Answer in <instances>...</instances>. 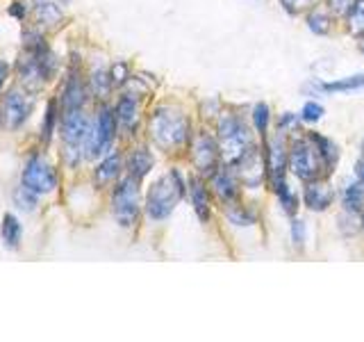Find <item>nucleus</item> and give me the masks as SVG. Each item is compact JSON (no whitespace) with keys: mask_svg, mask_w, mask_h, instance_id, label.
Here are the masks:
<instances>
[{"mask_svg":"<svg viewBox=\"0 0 364 342\" xmlns=\"http://www.w3.org/2000/svg\"><path fill=\"white\" fill-rule=\"evenodd\" d=\"M196 128L193 114L178 100H157L148 105L144 137L157 153L171 160L187 157V148Z\"/></svg>","mask_w":364,"mask_h":342,"instance_id":"f257e3e1","label":"nucleus"},{"mask_svg":"<svg viewBox=\"0 0 364 342\" xmlns=\"http://www.w3.org/2000/svg\"><path fill=\"white\" fill-rule=\"evenodd\" d=\"M278 3L289 16H303L305 11H310L312 7H316L321 0H278Z\"/></svg>","mask_w":364,"mask_h":342,"instance_id":"4c0bfd02","label":"nucleus"},{"mask_svg":"<svg viewBox=\"0 0 364 342\" xmlns=\"http://www.w3.org/2000/svg\"><path fill=\"white\" fill-rule=\"evenodd\" d=\"M91 125L89 110H71L62 112L60 130H57V162L62 165L64 174L77 176L87 165L85 157V140Z\"/></svg>","mask_w":364,"mask_h":342,"instance_id":"7ed1b4c3","label":"nucleus"},{"mask_svg":"<svg viewBox=\"0 0 364 342\" xmlns=\"http://www.w3.org/2000/svg\"><path fill=\"white\" fill-rule=\"evenodd\" d=\"M364 89V71L335 78V80H310L303 85V91L307 96H333V94H350V91Z\"/></svg>","mask_w":364,"mask_h":342,"instance_id":"412c9836","label":"nucleus"},{"mask_svg":"<svg viewBox=\"0 0 364 342\" xmlns=\"http://www.w3.org/2000/svg\"><path fill=\"white\" fill-rule=\"evenodd\" d=\"M289 242L296 254H301V251H305V247H307V224L299 214L289 219Z\"/></svg>","mask_w":364,"mask_h":342,"instance_id":"72a5a7b5","label":"nucleus"},{"mask_svg":"<svg viewBox=\"0 0 364 342\" xmlns=\"http://www.w3.org/2000/svg\"><path fill=\"white\" fill-rule=\"evenodd\" d=\"M267 190L273 194V199H276L280 212H282L284 217H289V219H291V217L299 214V210L303 208L301 194L289 185V176H287V178L269 180V182H267Z\"/></svg>","mask_w":364,"mask_h":342,"instance_id":"393cba45","label":"nucleus"},{"mask_svg":"<svg viewBox=\"0 0 364 342\" xmlns=\"http://www.w3.org/2000/svg\"><path fill=\"white\" fill-rule=\"evenodd\" d=\"M360 155H364V137H362V142H360Z\"/></svg>","mask_w":364,"mask_h":342,"instance_id":"c03bdc74","label":"nucleus"},{"mask_svg":"<svg viewBox=\"0 0 364 342\" xmlns=\"http://www.w3.org/2000/svg\"><path fill=\"white\" fill-rule=\"evenodd\" d=\"M339 23L344 26V32L350 34L353 39L364 37V0H353L348 9L344 11V16L339 19Z\"/></svg>","mask_w":364,"mask_h":342,"instance_id":"2f4dec72","label":"nucleus"},{"mask_svg":"<svg viewBox=\"0 0 364 342\" xmlns=\"http://www.w3.org/2000/svg\"><path fill=\"white\" fill-rule=\"evenodd\" d=\"M185 160L191 167V174H196L205 180H210L216 174V169L223 165L221 146L210 123H198L196 133L191 137V144L187 148Z\"/></svg>","mask_w":364,"mask_h":342,"instance_id":"9d476101","label":"nucleus"},{"mask_svg":"<svg viewBox=\"0 0 364 342\" xmlns=\"http://www.w3.org/2000/svg\"><path fill=\"white\" fill-rule=\"evenodd\" d=\"M216 140L221 146V157L225 165H235L246 151H250L257 142H262L253 130L250 121L235 108H223L221 114L212 123Z\"/></svg>","mask_w":364,"mask_h":342,"instance_id":"20e7f679","label":"nucleus"},{"mask_svg":"<svg viewBox=\"0 0 364 342\" xmlns=\"http://www.w3.org/2000/svg\"><path fill=\"white\" fill-rule=\"evenodd\" d=\"M60 3H62L64 7H68V5H71V3H73V0H60Z\"/></svg>","mask_w":364,"mask_h":342,"instance_id":"a18cd8bd","label":"nucleus"},{"mask_svg":"<svg viewBox=\"0 0 364 342\" xmlns=\"http://www.w3.org/2000/svg\"><path fill=\"white\" fill-rule=\"evenodd\" d=\"M353 174H355V178L364 185V155H360L355 160V165H353Z\"/></svg>","mask_w":364,"mask_h":342,"instance_id":"a19ab883","label":"nucleus"},{"mask_svg":"<svg viewBox=\"0 0 364 342\" xmlns=\"http://www.w3.org/2000/svg\"><path fill=\"white\" fill-rule=\"evenodd\" d=\"M148 100L151 98L139 94V91L130 89V87L117 91V96L112 98V108H114L117 123H119L121 144H130V142L141 140L144 137Z\"/></svg>","mask_w":364,"mask_h":342,"instance_id":"1a4fd4ad","label":"nucleus"},{"mask_svg":"<svg viewBox=\"0 0 364 342\" xmlns=\"http://www.w3.org/2000/svg\"><path fill=\"white\" fill-rule=\"evenodd\" d=\"M18 182L21 185H26L28 190L37 192L39 197L48 199V197H55V194L62 192L64 169L57 160L50 157L48 148H41L37 144L23 155Z\"/></svg>","mask_w":364,"mask_h":342,"instance_id":"39448f33","label":"nucleus"},{"mask_svg":"<svg viewBox=\"0 0 364 342\" xmlns=\"http://www.w3.org/2000/svg\"><path fill=\"white\" fill-rule=\"evenodd\" d=\"M5 11H7V16L11 21L26 26V23H30V16H32V3H30V0H9Z\"/></svg>","mask_w":364,"mask_h":342,"instance_id":"f704fd0d","label":"nucleus"},{"mask_svg":"<svg viewBox=\"0 0 364 342\" xmlns=\"http://www.w3.org/2000/svg\"><path fill=\"white\" fill-rule=\"evenodd\" d=\"M125 146V174L136 178L139 182H146V178H151V174L157 167V155L151 142L141 137V140H134Z\"/></svg>","mask_w":364,"mask_h":342,"instance_id":"f3484780","label":"nucleus"},{"mask_svg":"<svg viewBox=\"0 0 364 342\" xmlns=\"http://www.w3.org/2000/svg\"><path fill=\"white\" fill-rule=\"evenodd\" d=\"M85 76L94 103H105L114 98V85L109 78V60L102 53H91L85 57Z\"/></svg>","mask_w":364,"mask_h":342,"instance_id":"dca6fc26","label":"nucleus"},{"mask_svg":"<svg viewBox=\"0 0 364 342\" xmlns=\"http://www.w3.org/2000/svg\"><path fill=\"white\" fill-rule=\"evenodd\" d=\"M134 76V68L128 60H109V78L114 91H121L130 85V80Z\"/></svg>","mask_w":364,"mask_h":342,"instance_id":"473e14b6","label":"nucleus"},{"mask_svg":"<svg viewBox=\"0 0 364 342\" xmlns=\"http://www.w3.org/2000/svg\"><path fill=\"white\" fill-rule=\"evenodd\" d=\"M358 222H360V235L364 237V212H362V214L358 217Z\"/></svg>","mask_w":364,"mask_h":342,"instance_id":"79ce46f5","label":"nucleus"},{"mask_svg":"<svg viewBox=\"0 0 364 342\" xmlns=\"http://www.w3.org/2000/svg\"><path fill=\"white\" fill-rule=\"evenodd\" d=\"M350 3H353V0H326V7H328L330 11H333V14H335L337 19H341Z\"/></svg>","mask_w":364,"mask_h":342,"instance_id":"ea45409f","label":"nucleus"},{"mask_svg":"<svg viewBox=\"0 0 364 342\" xmlns=\"http://www.w3.org/2000/svg\"><path fill=\"white\" fill-rule=\"evenodd\" d=\"M121 144L117 114H114L112 100L94 103V112H91V125L85 140V157L87 165L96 162L100 155L109 153L114 146Z\"/></svg>","mask_w":364,"mask_h":342,"instance_id":"6e6552de","label":"nucleus"},{"mask_svg":"<svg viewBox=\"0 0 364 342\" xmlns=\"http://www.w3.org/2000/svg\"><path fill=\"white\" fill-rule=\"evenodd\" d=\"M210 182V190L214 194V201H216V208H223V205H230L239 199L246 197L242 180H239L237 171L232 165H221L216 169V174L208 180Z\"/></svg>","mask_w":364,"mask_h":342,"instance_id":"a211bd4d","label":"nucleus"},{"mask_svg":"<svg viewBox=\"0 0 364 342\" xmlns=\"http://www.w3.org/2000/svg\"><path fill=\"white\" fill-rule=\"evenodd\" d=\"M37 112V96L26 91L21 85L11 83V87L0 98V114H3V130L16 135L26 130V125L32 121Z\"/></svg>","mask_w":364,"mask_h":342,"instance_id":"f8f14e48","label":"nucleus"},{"mask_svg":"<svg viewBox=\"0 0 364 342\" xmlns=\"http://www.w3.org/2000/svg\"><path fill=\"white\" fill-rule=\"evenodd\" d=\"M9 203L18 214H37L43 205V197H39L37 192H32L18 182V185L9 194Z\"/></svg>","mask_w":364,"mask_h":342,"instance_id":"c85d7f7f","label":"nucleus"},{"mask_svg":"<svg viewBox=\"0 0 364 342\" xmlns=\"http://www.w3.org/2000/svg\"><path fill=\"white\" fill-rule=\"evenodd\" d=\"M123 174H125V146L119 144L109 153L100 155L96 162H91L89 182L98 194H107Z\"/></svg>","mask_w":364,"mask_h":342,"instance_id":"4468645a","label":"nucleus"},{"mask_svg":"<svg viewBox=\"0 0 364 342\" xmlns=\"http://www.w3.org/2000/svg\"><path fill=\"white\" fill-rule=\"evenodd\" d=\"M30 23L48 34L60 32L66 26V7L60 0H41V3H34Z\"/></svg>","mask_w":364,"mask_h":342,"instance_id":"5701e85b","label":"nucleus"},{"mask_svg":"<svg viewBox=\"0 0 364 342\" xmlns=\"http://www.w3.org/2000/svg\"><path fill=\"white\" fill-rule=\"evenodd\" d=\"M14 83L21 85L26 91L34 96H41L46 89L53 87L48 76L43 71V64H41V57L39 55H32L26 51H18L16 55V62H14Z\"/></svg>","mask_w":364,"mask_h":342,"instance_id":"2eb2a0df","label":"nucleus"},{"mask_svg":"<svg viewBox=\"0 0 364 342\" xmlns=\"http://www.w3.org/2000/svg\"><path fill=\"white\" fill-rule=\"evenodd\" d=\"M60 121H62V105L57 96H48L46 98V105L41 112V121H39V130H37V144L41 148H53V144L57 142V130H60Z\"/></svg>","mask_w":364,"mask_h":342,"instance_id":"b1692460","label":"nucleus"},{"mask_svg":"<svg viewBox=\"0 0 364 342\" xmlns=\"http://www.w3.org/2000/svg\"><path fill=\"white\" fill-rule=\"evenodd\" d=\"M23 237H26V226H23L18 212L7 210L0 217V242L7 251H18L23 247Z\"/></svg>","mask_w":364,"mask_h":342,"instance_id":"bb28decb","label":"nucleus"},{"mask_svg":"<svg viewBox=\"0 0 364 342\" xmlns=\"http://www.w3.org/2000/svg\"><path fill=\"white\" fill-rule=\"evenodd\" d=\"M55 96L60 100L62 112L94 108V96H91L85 76V55L75 48H71L66 55V66L62 78L57 80Z\"/></svg>","mask_w":364,"mask_h":342,"instance_id":"0eeeda50","label":"nucleus"},{"mask_svg":"<svg viewBox=\"0 0 364 342\" xmlns=\"http://www.w3.org/2000/svg\"><path fill=\"white\" fill-rule=\"evenodd\" d=\"M301 201L303 208L312 214H323L335 205L337 201V190L330 182V178H316L310 182H303L301 190Z\"/></svg>","mask_w":364,"mask_h":342,"instance_id":"6ab92c4d","label":"nucleus"},{"mask_svg":"<svg viewBox=\"0 0 364 342\" xmlns=\"http://www.w3.org/2000/svg\"><path fill=\"white\" fill-rule=\"evenodd\" d=\"M301 119H303V123L305 125H316L318 121L323 119V114H326V108L321 105L318 100H314V98H310V100H305L303 103V108H301Z\"/></svg>","mask_w":364,"mask_h":342,"instance_id":"e433bc0d","label":"nucleus"},{"mask_svg":"<svg viewBox=\"0 0 364 342\" xmlns=\"http://www.w3.org/2000/svg\"><path fill=\"white\" fill-rule=\"evenodd\" d=\"M289 176H294L301 182H310L316 178H328L321 157H318L316 148L305 130L294 133L289 137Z\"/></svg>","mask_w":364,"mask_h":342,"instance_id":"9b49d317","label":"nucleus"},{"mask_svg":"<svg viewBox=\"0 0 364 342\" xmlns=\"http://www.w3.org/2000/svg\"><path fill=\"white\" fill-rule=\"evenodd\" d=\"M189 174L178 165H171L162 174H157L151 185L144 190V219L148 224H164L168 222L178 205L187 201Z\"/></svg>","mask_w":364,"mask_h":342,"instance_id":"f03ea898","label":"nucleus"},{"mask_svg":"<svg viewBox=\"0 0 364 342\" xmlns=\"http://www.w3.org/2000/svg\"><path fill=\"white\" fill-rule=\"evenodd\" d=\"M11 80H14V64H9L5 57H0V98L11 87Z\"/></svg>","mask_w":364,"mask_h":342,"instance_id":"58836bf2","label":"nucleus"},{"mask_svg":"<svg viewBox=\"0 0 364 342\" xmlns=\"http://www.w3.org/2000/svg\"><path fill=\"white\" fill-rule=\"evenodd\" d=\"M239 180H242L246 197H257V194L267 187V157H264V146L257 142L250 151H246L242 157L232 165Z\"/></svg>","mask_w":364,"mask_h":342,"instance_id":"ddd939ff","label":"nucleus"},{"mask_svg":"<svg viewBox=\"0 0 364 342\" xmlns=\"http://www.w3.org/2000/svg\"><path fill=\"white\" fill-rule=\"evenodd\" d=\"M337 199H339L341 212H348V214H355V217H360L364 212V185L358 178L346 182L344 190L337 194Z\"/></svg>","mask_w":364,"mask_h":342,"instance_id":"c756f323","label":"nucleus"},{"mask_svg":"<svg viewBox=\"0 0 364 342\" xmlns=\"http://www.w3.org/2000/svg\"><path fill=\"white\" fill-rule=\"evenodd\" d=\"M276 123V130H282V133H301L303 130V119H301V114H296V112H282L278 114V119L273 121Z\"/></svg>","mask_w":364,"mask_h":342,"instance_id":"c9c22d12","label":"nucleus"},{"mask_svg":"<svg viewBox=\"0 0 364 342\" xmlns=\"http://www.w3.org/2000/svg\"><path fill=\"white\" fill-rule=\"evenodd\" d=\"M30 3H32V5H34V3H41V0H30Z\"/></svg>","mask_w":364,"mask_h":342,"instance_id":"49530a36","label":"nucleus"},{"mask_svg":"<svg viewBox=\"0 0 364 342\" xmlns=\"http://www.w3.org/2000/svg\"><path fill=\"white\" fill-rule=\"evenodd\" d=\"M219 212H221V219L230 228H237V231H246V228H253L262 222L257 203L248 201L246 197L230 205H223V208H219Z\"/></svg>","mask_w":364,"mask_h":342,"instance_id":"4be33fe9","label":"nucleus"},{"mask_svg":"<svg viewBox=\"0 0 364 342\" xmlns=\"http://www.w3.org/2000/svg\"><path fill=\"white\" fill-rule=\"evenodd\" d=\"M305 135L310 137L318 157H321L323 162V169H326V176L330 178L337 171L339 167V160H341V151H339V144L333 140V137H328L323 133H316V130H305Z\"/></svg>","mask_w":364,"mask_h":342,"instance_id":"a878e982","label":"nucleus"},{"mask_svg":"<svg viewBox=\"0 0 364 342\" xmlns=\"http://www.w3.org/2000/svg\"><path fill=\"white\" fill-rule=\"evenodd\" d=\"M248 121H250V125H253V130L257 133V137L259 140H264V137H269L271 133V125H273V110H271V105L267 100H257V103H253V108H250V112H248Z\"/></svg>","mask_w":364,"mask_h":342,"instance_id":"7c9ffc66","label":"nucleus"},{"mask_svg":"<svg viewBox=\"0 0 364 342\" xmlns=\"http://www.w3.org/2000/svg\"><path fill=\"white\" fill-rule=\"evenodd\" d=\"M358 51L364 55V37H362V39H358Z\"/></svg>","mask_w":364,"mask_h":342,"instance_id":"37998d69","label":"nucleus"},{"mask_svg":"<svg viewBox=\"0 0 364 342\" xmlns=\"http://www.w3.org/2000/svg\"><path fill=\"white\" fill-rule=\"evenodd\" d=\"M187 201L191 205L193 214L196 219L205 226V224H212L214 219V210H216V201H214V194L210 190V182L191 174L189 171V190H187Z\"/></svg>","mask_w":364,"mask_h":342,"instance_id":"aec40b11","label":"nucleus"},{"mask_svg":"<svg viewBox=\"0 0 364 342\" xmlns=\"http://www.w3.org/2000/svg\"><path fill=\"white\" fill-rule=\"evenodd\" d=\"M107 208L112 222L121 231H136L144 219V182L123 174L119 182L107 192Z\"/></svg>","mask_w":364,"mask_h":342,"instance_id":"423d86ee","label":"nucleus"},{"mask_svg":"<svg viewBox=\"0 0 364 342\" xmlns=\"http://www.w3.org/2000/svg\"><path fill=\"white\" fill-rule=\"evenodd\" d=\"M305 28L310 30L314 37H330L335 32L339 19L330 11L328 7H312L310 11H305Z\"/></svg>","mask_w":364,"mask_h":342,"instance_id":"cd10ccee","label":"nucleus"}]
</instances>
